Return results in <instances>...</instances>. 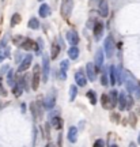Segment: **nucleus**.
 <instances>
[{"mask_svg":"<svg viewBox=\"0 0 140 147\" xmlns=\"http://www.w3.org/2000/svg\"><path fill=\"white\" fill-rule=\"evenodd\" d=\"M124 84L127 86V90H128V93H133V90H135V87L137 86V80L135 79V76L132 75V74L129 72V71H124Z\"/></svg>","mask_w":140,"mask_h":147,"instance_id":"1","label":"nucleus"},{"mask_svg":"<svg viewBox=\"0 0 140 147\" xmlns=\"http://www.w3.org/2000/svg\"><path fill=\"white\" fill-rule=\"evenodd\" d=\"M73 8V0H61V16L68 21Z\"/></svg>","mask_w":140,"mask_h":147,"instance_id":"2","label":"nucleus"},{"mask_svg":"<svg viewBox=\"0 0 140 147\" xmlns=\"http://www.w3.org/2000/svg\"><path fill=\"white\" fill-rule=\"evenodd\" d=\"M104 49H105V53H106V57H112L114 55V49H116V44L113 41V37L112 36H108L106 40L104 42Z\"/></svg>","mask_w":140,"mask_h":147,"instance_id":"3","label":"nucleus"},{"mask_svg":"<svg viewBox=\"0 0 140 147\" xmlns=\"http://www.w3.org/2000/svg\"><path fill=\"white\" fill-rule=\"evenodd\" d=\"M110 84H121L122 79H121V74H120V68H117L116 65L110 67Z\"/></svg>","mask_w":140,"mask_h":147,"instance_id":"4","label":"nucleus"},{"mask_svg":"<svg viewBox=\"0 0 140 147\" xmlns=\"http://www.w3.org/2000/svg\"><path fill=\"white\" fill-rule=\"evenodd\" d=\"M40 78H41V67L40 65H34V69H33V83H31V89L33 90L38 89Z\"/></svg>","mask_w":140,"mask_h":147,"instance_id":"5","label":"nucleus"},{"mask_svg":"<svg viewBox=\"0 0 140 147\" xmlns=\"http://www.w3.org/2000/svg\"><path fill=\"white\" fill-rule=\"evenodd\" d=\"M8 56H10V47L7 45V38H4L0 42V63L5 60Z\"/></svg>","mask_w":140,"mask_h":147,"instance_id":"6","label":"nucleus"},{"mask_svg":"<svg viewBox=\"0 0 140 147\" xmlns=\"http://www.w3.org/2000/svg\"><path fill=\"white\" fill-rule=\"evenodd\" d=\"M49 69H50V64H49V57L46 55L42 59V80L46 82L48 76H49Z\"/></svg>","mask_w":140,"mask_h":147,"instance_id":"7","label":"nucleus"},{"mask_svg":"<svg viewBox=\"0 0 140 147\" xmlns=\"http://www.w3.org/2000/svg\"><path fill=\"white\" fill-rule=\"evenodd\" d=\"M86 71H87V78L90 82H95V79H97V69L94 67L93 63H87L86 65Z\"/></svg>","mask_w":140,"mask_h":147,"instance_id":"8","label":"nucleus"},{"mask_svg":"<svg viewBox=\"0 0 140 147\" xmlns=\"http://www.w3.org/2000/svg\"><path fill=\"white\" fill-rule=\"evenodd\" d=\"M21 48H23L25 51L34 49V51H36V53L38 55V45H37V42H34V41H30V40H26V38H25V41L21 44Z\"/></svg>","mask_w":140,"mask_h":147,"instance_id":"9","label":"nucleus"},{"mask_svg":"<svg viewBox=\"0 0 140 147\" xmlns=\"http://www.w3.org/2000/svg\"><path fill=\"white\" fill-rule=\"evenodd\" d=\"M31 60H33L31 55H27L26 57L22 60V63L19 64V67H18V72H23V71H26V69L29 68V67H30Z\"/></svg>","mask_w":140,"mask_h":147,"instance_id":"10","label":"nucleus"},{"mask_svg":"<svg viewBox=\"0 0 140 147\" xmlns=\"http://www.w3.org/2000/svg\"><path fill=\"white\" fill-rule=\"evenodd\" d=\"M67 41L71 44V45H78L79 44V36L78 33L75 32V30H69L67 33Z\"/></svg>","mask_w":140,"mask_h":147,"instance_id":"11","label":"nucleus"},{"mask_svg":"<svg viewBox=\"0 0 140 147\" xmlns=\"http://www.w3.org/2000/svg\"><path fill=\"white\" fill-rule=\"evenodd\" d=\"M99 15L106 18L108 14H109V4H108V1L106 0H101L99 1Z\"/></svg>","mask_w":140,"mask_h":147,"instance_id":"12","label":"nucleus"},{"mask_svg":"<svg viewBox=\"0 0 140 147\" xmlns=\"http://www.w3.org/2000/svg\"><path fill=\"white\" fill-rule=\"evenodd\" d=\"M75 80H76V84L78 86H86L87 84V78L82 71H78L75 74Z\"/></svg>","mask_w":140,"mask_h":147,"instance_id":"13","label":"nucleus"},{"mask_svg":"<svg viewBox=\"0 0 140 147\" xmlns=\"http://www.w3.org/2000/svg\"><path fill=\"white\" fill-rule=\"evenodd\" d=\"M104 52L101 51V49H98L97 51V53H95V65H97V68H101L102 67V64H104Z\"/></svg>","mask_w":140,"mask_h":147,"instance_id":"14","label":"nucleus"},{"mask_svg":"<svg viewBox=\"0 0 140 147\" xmlns=\"http://www.w3.org/2000/svg\"><path fill=\"white\" fill-rule=\"evenodd\" d=\"M76 138H78V128L76 127H71L69 131H68V140L71 143H75Z\"/></svg>","mask_w":140,"mask_h":147,"instance_id":"15","label":"nucleus"},{"mask_svg":"<svg viewBox=\"0 0 140 147\" xmlns=\"http://www.w3.org/2000/svg\"><path fill=\"white\" fill-rule=\"evenodd\" d=\"M38 14L41 18H46V16L50 15V7L48 4H41L40 10H38Z\"/></svg>","mask_w":140,"mask_h":147,"instance_id":"16","label":"nucleus"},{"mask_svg":"<svg viewBox=\"0 0 140 147\" xmlns=\"http://www.w3.org/2000/svg\"><path fill=\"white\" fill-rule=\"evenodd\" d=\"M118 108L120 110L127 109V94L125 93H118Z\"/></svg>","mask_w":140,"mask_h":147,"instance_id":"17","label":"nucleus"},{"mask_svg":"<svg viewBox=\"0 0 140 147\" xmlns=\"http://www.w3.org/2000/svg\"><path fill=\"white\" fill-rule=\"evenodd\" d=\"M101 102H102V106H104L105 109H112V108H113V105H112V102H110L109 94H102Z\"/></svg>","mask_w":140,"mask_h":147,"instance_id":"18","label":"nucleus"},{"mask_svg":"<svg viewBox=\"0 0 140 147\" xmlns=\"http://www.w3.org/2000/svg\"><path fill=\"white\" fill-rule=\"evenodd\" d=\"M50 124H52V127L55 128V129H61L63 128V119L61 117H59V116H56V117H53L52 119Z\"/></svg>","mask_w":140,"mask_h":147,"instance_id":"19","label":"nucleus"},{"mask_svg":"<svg viewBox=\"0 0 140 147\" xmlns=\"http://www.w3.org/2000/svg\"><path fill=\"white\" fill-rule=\"evenodd\" d=\"M104 33V25L101 22H97L95 26H94V34H95V38H99Z\"/></svg>","mask_w":140,"mask_h":147,"instance_id":"20","label":"nucleus"},{"mask_svg":"<svg viewBox=\"0 0 140 147\" xmlns=\"http://www.w3.org/2000/svg\"><path fill=\"white\" fill-rule=\"evenodd\" d=\"M12 87H14V89H12L14 95H15V97H19V95L22 94V90H23V80H22V82H18V83L14 84Z\"/></svg>","mask_w":140,"mask_h":147,"instance_id":"21","label":"nucleus"},{"mask_svg":"<svg viewBox=\"0 0 140 147\" xmlns=\"http://www.w3.org/2000/svg\"><path fill=\"white\" fill-rule=\"evenodd\" d=\"M68 56H69V59H72V60L78 59V56H79V49L76 48V45H72V47L68 49Z\"/></svg>","mask_w":140,"mask_h":147,"instance_id":"22","label":"nucleus"},{"mask_svg":"<svg viewBox=\"0 0 140 147\" xmlns=\"http://www.w3.org/2000/svg\"><path fill=\"white\" fill-rule=\"evenodd\" d=\"M53 106H55V97L49 95L46 100L44 101V108L45 109H53Z\"/></svg>","mask_w":140,"mask_h":147,"instance_id":"23","label":"nucleus"},{"mask_svg":"<svg viewBox=\"0 0 140 147\" xmlns=\"http://www.w3.org/2000/svg\"><path fill=\"white\" fill-rule=\"evenodd\" d=\"M109 98H110V102H112V105L113 108L117 105V101H118V93L116 91V90H112L109 93Z\"/></svg>","mask_w":140,"mask_h":147,"instance_id":"24","label":"nucleus"},{"mask_svg":"<svg viewBox=\"0 0 140 147\" xmlns=\"http://www.w3.org/2000/svg\"><path fill=\"white\" fill-rule=\"evenodd\" d=\"M86 95H87V98L90 100V104H91V105H95V104H97V94H95L94 90H88Z\"/></svg>","mask_w":140,"mask_h":147,"instance_id":"25","label":"nucleus"},{"mask_svg":"<svg viewBox=\"0 0 140 147\" xmlns=\"http://www.w3.org/2000/svg\"><path fill=\"white\" fill-rule=\"evenodd\" d=\"M76 95H78V87L75 84H72L69 87V101H73L76 98Z\"/></svg>","mask_w":140,"mask_h":147,"instance_id":"26","label":"nucleus"},{"mask_svg":"<svg viewBox=\"0 0 140 147\" xmlns=\"http://www.w3.org/2000/svg\"><path fill=\"white\" fill-rule=\"evenodd\" d=\"M29 27L33 29V30H37V29L40 27V22H38V19H37V18H31L30 21H29Z\"/></svg>","mask_w":140,"mask_h":147,"instance_id":"27","label":"nucleus"},{"mask_svg":"<svg viewBox=\"0 0 140 147\" xmlns=\"http://www.w3.org/2000/svg\"><path fill=\"white\" fill-rule=\"evenodd\" d=\"M59 52H60V47H59L57 44H53V45H52V53H50V57L56 59L57 55H59Z\"/></svg>","mask_w":140,"mask_h":147,"instance_id":"28","label":"nucleus"},{"mask_svg":"<svg viewBox=\"0 0 140 147\" xmlns=\"http://www.w3.org/2000/svg\"><path fill=\"white\" fill-rule=\"evenodd\" d=\"M18 23H21V15L19 14H14L11 18V26H16Z\"/></svg>","mask_w":140,"mask_h":147,"instance_id":"29","label":"nucleus"},{"mask_svg":"<svg viewBox=\"0 0 140 147\" xmlns=\"http://www.w3.org/2000/svg\"><path fill=\"white\" fill-rule=\"evenodd\" d=\"M23 41H25V38H23V37H21V36L14 37V44H15V45H18V47H21V44Z\"/></svg>","mask_w":140,"mask_h":147,"instance_id":"30","label":"nucleus"},{"mask_svg":"<svg viewBox=\"0 0 140 147\" xmlns=\"http://www.w3.org/2000/svg\"><path fill=\"white\" fill-rule=\"evenodd\" d=\"M7 82H8V84H10V86H14V72H12V71H10V72H8Z\"/></svg>","mask_w":140,"mask_h":147,"instance_id":"31","label":"nucleus"},{"mask_svg":"<svg viewBox=\"0 0 140 147\" xmlns=\"http://www.w3.org/2000/svg\"><path fill=\"white\" fill-rule=\"evenodd\" d=\"M101 83H102V86H108V84H109V80H108V76H106V74H102V78H101Z\"/></svg>","mask_w":140,"mask_h":147,"instance_id":"32","label":"nucleus"},{"mask_svg":"<svg viewBox=\"0 0 140 147\" xmlns=\"http://www.w3.org/2000/svg\"><path fill=\"white\" fill-rule=\"evenodd\" d=\"M132 94L135 95L136 98H140V83L135 87V90H133V93H132Z\"/></svg>","mask_w":140,"mask_h":147,"instance_id":"33","label":"nucleus"},{"mask_svg":"<svg viewBox=\"0 0 140 147\" xmlns=\"http://www.w3.org/2000/svg\"><path fill=\"white\" fill-rule=\"evenodd\" d=\"M129 123H131V125L132 127L136 125V116L133 115V113H131L129 115Z\"/></svg>","mask_w":140,"mask_h":147,"instance_id":"34","label":"nucleus"},{"mask_svg":"<svg viewBox=\"0 0 140 147\" xmlns=\"http://www.w3.org/2000/svg\"><path fill=\"white\" fill-rule=\"evenodd\" d=\"M132 105H133V100L131 98V95H127V108H128V109H131V108H132Z\"/></svg>","mask_w":140,"mask_h":147,"instance_id":"35","label":"nucleus"},{"mask_svg":"<svg viewBox=\"0 0 140 147\" xmlns=\"http://www.w3.org/2000/svg\"><path fill=\"white\" fill-rule=\"evenodd\" d=\"M68 65H69V64H68L67 60H63L61 64H60V68L64 69V71H67V69H68Z\"/></svg>","mask_w":140,"mask_h":147,"instance_id":"36","label":"nucleus"},{"mask_svg":"<svg viewBox=\"0 0 140 147\" xmlns=\"http://www.w3.org/2000/svg\"><path fill=\"white\" fill-rule=\"evenodd\" d=\"M44 131H45V138L49 139V124H45V125H44Z\"/></svg>","mask_w":140,"mask_h":147,"instance_id":"37","label":"nucleus"},{"mask_svg":"<svg viewBox=\"0 0 140 147\" xmlns=\"http://www.w3.org/2000/svg\"><path fill=\"white\" fill-rule=\"evenodd\" d=\"M59 78L63 79V80H65V79H67V74H65V71H64V69H61V71H60V75H59Z\"/></svg>","mask_w":140,"mask_h":147,"instance_id":"38","label":"nucleus"},{"mask_svg":"<svg viewBox=\"0 0 140 147\" xmlns=\"http://www.w3.org/2000/svg\"><path fill=\"white\" fill-rule=\"evenodd\" d=\"M5 90L3 89V84H1V78H0V95H5Z\"/></svg>","mask_w":140,"mask_h":147,"instance_id":"39","label":"nucleus"},{"mask_svg":"<svg viewBox=\"0 0 140 147\" xmlns=\"http://www.w3.org/2000/svg\"><path fill=\"white\" fill-rule=\"evenodd\" d=\"M94 146H105V142L104 140H97V142L94 143Z\"/></svg>","mask_w":140,"mask_h":147,"instance_id":"40","label":"nucleus"},{"mask_svg":"<svg viewBox=\"0 0 140 147\" xmlns=\"http://www.w3.org/2000/svg\"><path fill=\"white\" fill-rule=\"evenodd\" d=\"M118 117H120L118 115H116V113H113V115H112V120H113V121H118V120H120Z\"/></svg>","mask_w":140,"mask_h":147,"instance_id":"41","label":"nucleus"},{"mask_svg":"<svg viewBox=\"0 0 140 147\" xmlns=\"http://www.w3.org/2000/svg\"><path fill=\"white\" fill-rule=\"evenodd\" d=\"M8 69H10V68H8V65H4V67L1 68V71H0V72H1V74H4L5 71H8Z\"/></svg>","mask_w":140,"mask_h":147,"instance_id":"42","label":"nucleus"},{"mask_svg":"<svg viewBox=\"0 0 140 147\" xmlns=\"http://www.w3.org/2000/svg\"><path fill=\"white\" fill-rule=\"evenodd\" d=\"M22 110H23V112L26 110V105H25V104H22Z\"/></svg>","mask_w":140,"mask_h":147,"instance_id":"43","label":"nucleus"},{"mask_svg":"<svg viewBox=\"0 0 140 147\" xmlns=\"http://www.w3.org/2000/svg\"><path fill=\"white\" fill-rule=\"evenodd\" d=\"M137 142H139V144H140V134H139V139H137Z\"/></svg>","mask_w":140,"mask_h":147,"instance_id":"44","label":"nucleus"},{"mask_svg":"<svg viewBox=\"0 0 140 147\" xmlns=\"http://www.w3.org/2000/svg\"><path fill=\"white\" fill-rule=\"evenodd\" d=\"M40 1H41V0H40Z\"/></svg>","mask_w":140,"mask_h":147,"instance_id":"45","label":"nucleus"}]
</instances>
